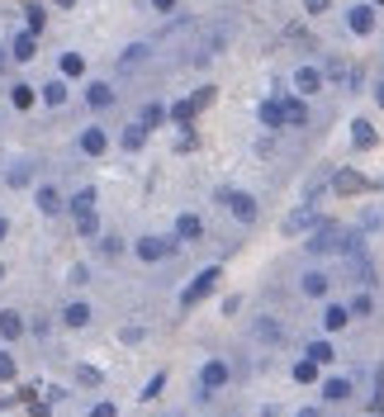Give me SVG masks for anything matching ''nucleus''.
Returning <instances> with one entry per match:
<instances>
[{
	"instance_id": "14",
	"label": "nucleus",
	"mask_w": 384,
	"mask_h": 417,
	"mask_svg": "<svg viewBox=\"0 0 384 417\" xmlns=\"http://www.w3.org/2000/svg\"><path fill=\"white\" fill-rule=\"evenodd\" d=\"M62 318H66V327H86V322H91V304H81L76 299V304H66Z\"/></svg>"
},
{
	"instance_id": "24",
	"label": "nucleus",
	"mask_w": 384,
	"mask_h": 417,
	"mask_svg": "<svg viewBox=\"0 0 384 417\" xmlns=\"http://www.w3.org/2000/svg\"><path fill=\"white\" fill-rule=\"evenodd\" d=\"M81 71H86L81 52H66V57H62V76H81Z\"/></svg>"
},
{
	"instance_id": "21",
	"label": "nucleus",
	"mask_w": 384,
	"mask_h": 417,
	"mask_svg": "<svg viewBox=\"0 0 384 417\" xmlns=\"http://www.w3.org/2000/svg\"><path fill=\"white\" fill-rule=\"evenodd\" d=\"M161 119H166V110H161V105H147V110H143V124H138V129H157V124H161Z\"/></svg>"
},
{
	"instance_id": "43",
	"label": "nucleus",
	"mask_w": 384,
	"mask_h": 417,
	"mask_svg": "<svg viewBox=\"0 0 384 417\" xmlns=\"http://www.w3.org/2000/svg\"><path fill=\"white\" fill-rule=\"evenodd\" d=\"M0 237H10V223H5V218H0Z\"/></svg>"
},
{
	"instance_id": "19",
	"label": "nucleus",
	"mask_w": 384,
	"mask_h": 417,
	"mask_svg": "<svg viewBox=\"0 0 384 417\" xmlns=\"http://www.w3.org/2000/svg\"><path fill=\"white\" fill-rule=\"evenodd\" d=\"M43 100H48L52 110H57V105H66V86H62V81H48V86H43Z\"/></svg>"
},
{
	"instance_id": "39",
	"label": "nucleus",
	"mask_w": 384,
	"mask_h": 417,
	"mask_svg": "<svg viewBox=\"0 0 384 417\" xmlns=\"http://www.w3.org/2000/svg\"><path fill=\"white\" fill-rule=\"evenodd\" d=\"M294 375H299V380H304V384H308V380H313V375H318V365H313V360H304V365L294 370Z\"/></svg>"
},
{
	"instance_id": "15",
	"label": "nucleus",
	"mask_w": 384,
	"mask_h": 417,
	"mask_svg": "<svg viewBox=\"0 0 384 417\" xmlns=\"http://www.w3.org/2000/svg\"><path fill=\"white\" fill-rule=\"evenodd\" d=\"M351 29L356 33H370V29H375V10H370V5H356V10H351Z\"/></svg>"
},
{
	"instance_id": "6",
	"label": "nucleus",
	"mask_w": 384,
	"mask_h": 417,
	"mask_svg": "<svg viewBox=\"0 0 384 417\" xmlns=\"http://www.w3.org/2000/svg\"><path fill=\"white\" fill-rule=\"evenodd\" d=\"M199 384H204V389H223L228 384V365H223V360H209V365L199 370Z\"/></svg>"
},
{
	"instance_id": "41",
	"label": "nucleus",
	"mask_w": 384,
	"mask_h": 417,
	"mask_svg": "<svg viewBox=\"0 0 384 417\" xmlns=\"http://www.w3.org/2000/svg\"><path fill=\"white\" fill-rule=\"evenodd\" d=\"M152 10H161V15H171V10H176V0H152Z\"/></svg>"
},
{
	"instance_id": "28",
	"label": "nucleus",
	"mask_w": 384,
	"mask_h": 417,
	"mask_svg": "<svg viewBox=\"0 0 384 417\" xmlns=\"http://www.w3.org/2000/svg\"><path fill=\"white\" fill-rule=\"evenodd\" d=\"M143 138H147V133L138 129V124H133V129H124V147H128V152H138V147H143Z\"/></svg>"
},
{
	"instance_id": "30",
	"label": "nucleus",
	"mask_w": 384,
	"mask_h": 417,
	"mask_svg": "<svg viewBox=\"0 0 384 417\" xmlns=\"http://www.w3.org/2000/svg\"><path fill=\"white\" fill-rule=\"evenodd\" d=\"M29 176H33V166H29V161H19V166H10V185H24Z\"/></svg>"
},
{
	"instance_id": "22",
	"label": "nucleus",
	"mask_w": 384,
	"mask_h": 417,
	"mask_svg": "<svg viewBox=\"0 0 384 417\" xmlns=\"http://www.w3.org/2000/svg\"><path fill=\"white\" fill-rule=\"evenodd\" d=\"M143 57H147V43H133V48H128L124 57H119V66L128 71V66H138V62H143Z\"/></svg>"
},
{
	"instance_id": "17",
	"label": "nucleus",
	"mask_w": 384,
	"mask_h": 417,
	"mask_svg": "<svg viewBox=\"0 0 384 417\" xmlns=\"http://www.w3.org/2000/svg\"><path fill=\"white\" fill-rule=\"evenodd\" d=\"M33 52H38V38H33V33H19V38H15V57H19V62H29Z\"/></svg>"
},
{
	"instance_id": "23",
	"label": "nucleus",
	"mask_w": 384,
	"mask_h": 417,
	"mask_svg": "<svg viewBox=\"0 0 384 417\" xmlns=\"http://www.w3.org/2000/svg\"><path fill=\"white\" fill-rule=\"evenodd\" d=\"M322 394H327V399H347V394H351V380H327Z\"/></svg>"
},
{
	"instance_id": "18",
	"label": "nucleus",
	"mask_w": 384,
	"mask_h": 417,
	"mask_svg": "<svg viewBox=\"0 0 384 417\" xmlns=\"http://www.w3.org/2000/svg\"><path fill=\"white\" fill-rule=\"evenodd\" d=\"M0 332H5V337L15 341L19 332H24V318H19V313H0Z\"/></svg>"
},
{
	"instance_id": "11",
	"label": "nucleus",
	"mask_w": 384,
	"mask_h": 417,
	"mask_svg": "<svg viewBox=\"0 0 384 417\" xmlns=\"http://www.w3.org/2000/svg\"><path fill=\"white\" fill-rule=\"evenodd\" d=\"M176 233H180L185 242H194V237H204V223H199L194 213H180V218H176Z\"/></svg>"
},
{
	"instance_id": "8",
	"label": "nucleus",
	"mask_w": 384,
	"mask_h": 417,
	"mask_svg": "<svg viewBox=\"0 0 384 417\" xmlns=\"http://www.w3.org/2000/svg\"><path fill=\"white\" fill-rule=\"evenodd\" d=\"M166 252H171V242L166 237H138V257L143 261H161Z\"/></svg>"
},
{
	"instance_id": "29",
	"label": "nucleus",
	"mask_w": 384,
	"mask_h": 417,
	"mask_svg": "<svg viewBox=\"0 0 384 417\" xmlns=\"http://www.w3.org/2000/svg\"><path fill=\"white\" fill-rule=\"evenodd\" d=\"M351 138H356V143H361V147H370V143H375V129H370L366 119H361V124H356V129H351Z\"/></svg>"
},
{
	"instance_id": "26",
	"label": "nucleus",
	"mask_w": 384,
	"mask_h": 417,
	"mask_svg": "<svg viewBox=\"0 0 384 417\" xmlns=\"http://www.w3.org/2000/svg\"><path fill=\"white\" fill-rule=\"evenodd\" d=\"M308 360H313V365L332 360V346H327V341H313V346H308Z\"/></svg>"
},
{
	"instance_id": "34",
	"label": "nucleus",
	"mask_w": 384,
	"mask_h": 417,
	"mask_svg": "<svg viewBox=\"0 0 384 417\" xmlns=\"http://www.w3.org/2000/svg\"><path fill=\"white\" fill-rule=\"evenodd\" d=\"M95 213H86V218H76V233H81V237H95Z\"/></svg>"
},
{
	"instance_id": "40",
	"label": "nucleus",
	"mask_w": 384,
	"mask_h": 417,
	"mask_svg": "<svg viewBox=\"0 0 384 417\" xmlns=\"http://www.w3.org/2000/svg\"><path fill=\"white\" fill-rule=\"evenodd\" d=\"M304 5H308V15H322V10H327L332 0H304Z\"/></svg>"
},
{
	"instance_id": "9",
	"label": "nucleus",
	"mask_w": 384,
	"mask_h": 417,
	"mask_svg": "<svg viewBox=\"0 0 384 417\" xmlns=\"http://www.w3.org/2000/svg\"><path fill=\"white\" fill-rule=\"evenodd\" d=\"M280 114H285V124H294V129H304V124H308V105H304V100H285Z\"/></svg>"
},
{
	"instance_id": "16",
	"label": "nucleus",
	"mask_w": 384,
	"mask_h": 417,
	"mask_svg": "<svg viewBox=\"0 0 384 417\" xmlns=\"http://www.w3.org/2000/svg\"><path fill=\"white\" fill-rule=\"evenodd\" d=\"M71 213H76V218H86V213H95V190H81L76 199H71Z\"/></svg>"
},
{
	"instance_id": "38",
	"label": "nucleus",
	"mask_w": 384,
	"mask_h": 417,
	"mask_svg": "<svg viewBox=\"0 0 384 417\" xmlns=\"http://www.w3.org/2000/svg\"><path fill=\"white\" fill-rule=\"evenodd\" d=\"M161 384H166V375H152V384L143 389V399H157V394H161Z\"/></svg>"
},
{
	"instance_id": "46",
	"label": "nucleus",
	"mask_w": 384,
	"mask_h": 417,
	"mask_svg": "<svg viewBox=\"0 0 384 417\" xmlns=\"http://www.w3.org/2000/svg\"><path fill=\"white\" fill-rule=\"evenodd\" d=\"M380 105H384V86H380Z\"/></svg>"
},
{
	"instance_id": "10",
	"label": "nucleus",
	"mask_w": 384,
	"mask_h": 417,
	"mask_svg": "<svg viewBox=\"0 0 384 417\" xmlns=\"http://www.w3.org/2000/svg\"><path fill=\"white\" fill-rule=\"evenodd\" d=\"M38 208L43 213H62V190L57 185H38Z\"/></svg>"
},
{
	"instance_id": "36",
	"label": "nucleus",
	"mask_w": 384,
	"mask_h": 417,
	"mask_svg": "<svg viewBox=\"0 0 384 417\" xmlns=\"http://www.w3.org/2000/svg\"><path fill=\"white\" fill-rule=\"evenodd\" d=\"M347 313H356V318H366V313H370V294H361V299H351V308H347Z\"/></svg>"
},
{
	"instance_id": "2",
	"label": "nucleus",
	"mask_w": 384,
	"mask_h": 417,
	"mask_svg": "<svg viewBox=\"0 0 384 417\" xmlns=\"http://www.w3.org/2000/svg\"><path fill=\"white\" fill-rule=\"evenodd\" d=\"M304 228H322V218H318V208H313V204H304V208H294V213H285L280 233H304Z\"/></svg>"
},
{
	"instance_id": "3",
	"label": "nucleus",
	"mask_w": 384,
	"mask_h": 417,
	"mask_svg": "<svg viewBox=\"0 0 384 417\" xmlns=\"http://www.w3.org/2000/svg\"><path fill=\"white\" fill-rule=\"evenodd\" d=\"M214 285H219V271L209 266V271H199V280H194V285L185 289V294H180V308H194V304H199V299H204V294H209Z\"/></svg>"
},
{
	"instance_id": "42",
	"label": "nucleus",
	"mask_w": 384,
	"mask_h": 417,
	"mask_svg": "<svg viewBox=\"0 0 384 417\" xmlns=\"http://www.w3.org/2000/svg\"><path fill=\"white\" fill-rule=\"evenodd\" d=\"M91 417H114V403H100V408H95Z\"/></svg>"
},
{
	"instance_id": "48",
	"label": "nucleus",
	"mask_w": 384,
	"mask_h": 417,
	"mask_svg": "<svg viewBox=\"0 0 384 417\" xmlns=\"http://www.w3.org/2000/svg\"><path fill=\"white\" fill-rule=\"evenodd\" d=\"M375 5H384V0H375Z\"/></svg>"
},
{
	"instance_id": "1",
	"label": "nucleus",
	"mask_w": 384,
	"mask_h": 417,
	"mask_svg": "<svg viewBox=\"0 0 384 417\" xmlns=\"http://www.w3.org/2000/svg\"><path fill=\"white\" fill-rule=\"evenodd\" d=\"M308 252H361V233H347V228H332V223H322L313 237H308Z\"/></svg>"
},
{
	"instance_id": "47",
	"label": "nucleus",
	"mask_w": 384,
	"mask_h": 417,
	"mask_svg": "<svg viewBox=\"0 0 384 417\" xmlns=\"http://www.w3.org/2000/svg\"><path fill=\"white\" fill-rule=\"evenodd\" d=\"M0 275H5V266H0Z\"/></svg>"
},
{
	"instance_id": "25",
	"label": "nucleus",
	"mask_w": 384,
	"mask_h": 417,
	"mask_svg": "<svg viewBox=\"0 0 384 417\" xmlns=\"http://www.w3.org/2000/svg\"><path fill=\"white\" fill-rule=\"evenodd\" d=\"M261 124H271V129H275V124H285V114H280L275 100H271V105H261Z\"/></svg>"
},
{
	"instance_id": "13",
	"label": "nucleus",
	"mask_w": 384,
	"mask_h": 417,
	"mask_svg": "<svg viewBox=\"0 0 384 417\" xmlns=\"http://www.w3.org/2000/svg\"><path fill=\"white\" fill-rule=\"evenodd\" d=\"M86 100H91V110H110V105H114V90H110V86H100V81H95V86L86 90Z\"/></svg>"
},
{
	"instance_id": "37",
	"label": "nucleus",
	"mask_w": 384,
	"mask_h": 417,
	"mask_svg": "<svg viewBox=\"0 0 384 417\" xmlns=\"http://www.w3.org/2000/svg\"><path fill=\"white\" fill-rule=\"evenodd\" d=\"M76 380H81V384H100V370H91V365H81V370H76Z\"/></svg>"
},
{
	"instance_id": "4",
	"label": "nucleus",
	"mask_w": 384,
	"mask_h": 417,
	"mask_svg": "<svg viewBox=\"0 0 384 417\" xmlns=\"http://www.w3.org/2000/svg\"><path fill=\"white\" fill-rule=\"evenodd\" d=\"M219 199H223V204L233 208V213H238L242 223H252V218H256V204H252V194H238V190H219Z\"/></svg>"
},
{
	"instance_id": "20",
	"label": "nucleus",
	"mask_w": 384,
	"mask_h": 417,
	"mask_svg": "<svg viewBox=\"0 0 384 417\" xmlns=\"http://www.w3.org/2000/svg\"><path fill=\"white\" fill-rule=\"evenodd\" d=\"M304 294H327V275H322V271H308L304 275Z\"/></svg>"
},
{
	"instance_id": "7",
	"label": "nucleus",
	"mask_w": 384,
	"mask_h": 417,
	"mask_svg": "<svg viewBox=\"0 0 384 417\" xmlns=\"http://www.w3.org/2000/svg\"><path fill=\"white\" fill-rule=\"evenodd\" d=\"M332 185H337V194H361L366 190V176H361V171H337Z\"/></svg>"
},
{
	"instance_id": "45",
	"label": "nucleus",
	"mask_w": 384,
	"mask_h": 417,
	"mask_svg": "<svg viewBox=\"0 0 384 417\" xmlns=\"http://www.w3.org/2000/svg\"><path fill=\"white\" fill-rule=\"evenodd\" d=\"M299 417H318V408H304V413H299Z\"/></svg>"
},
{
	"instance_id": "31",
	"label": "nucleus",
	"mask_w": 384,
	"mask_h": 417,
	"mask_svg": "<svg viewBox=\"0 0 384 417\" xmlns=\"http://www.w3.org/2000/svg\"><path fill=\"white\" fill-rule=\"evenodd\" d=\"M322 322H327V332H337V327L347 322V308H327V313H322Z\"/></svg>"
},
{
	"instance_id": "27",
	"label": "nucleus",
	"mask_w": 384,
	"mask_h": 417,
	"mask_svg": "<svg viewBox=\"0 0 384 417\" xmlns=\"http://www.w3.org/2000/svg\"><path fill=\"white\" fill-rule=\"evenodd\" d=\"M10 100H15V110H29V105H33V90H29V86H15Z\"/></svg>"
},
{
	"instance_id": "44",
	"label": "nucleus",
	"mask_w": 384,
	"mask_h": 417,
	"mask_svg": "<svg viewBox=\"0 0 384 417\" xmlns=\"http://www.w3.org/2000/svg\"><path fill=\"white\" fill-rule=\"evenodd\" d=\"M52 5H62V10H71V5H76V0H52Z\"/></svg>"
},
{
	"instance_id": "12",
	"label": "nucleus",
	"mask_w": 384,
	"mask_h": 417,
	"mask_svg": "<svg viewBox=\"0 0 384 417\" xmlns=\"http://www.w3.org/2000/svg\"><path fill=\"white\" fill-rule=\"evenodd\" d=\"M81 152H86V157H100V152H105V133L86 129V133H81Z\"/></svg>"
},
{
	"instance_id": "32",
	"label": "nucleus",
	"mask_w": 384,
	"mask_h": 417,
	"mask_svg": "<svg viewBox=\"0 0 384 417\" xmlns=\"http://www.w3.org/2000/svg\"><path fill=\"white\" fill-rule=\"evenodd\" d=\"M171 119H176V124H190V119H194V105H190V100H180L176 110H171Z\"/></svg>"
},
{
	"instance_id": "5",
	"label": "nucleus",
	"mask_w": 384,
	"mask_h": 417,
	"mask_svg": "<svg viewBox=\"0 0 384 417\" xmlns=\"http://www.w3.org/2000/svg\"><path fill=\"white\" fill-rule=\"evenodd\" d=\"M294 86H299V95H318L322 90V71L318 66H299V71H294Z\"/></svg>"
},
{
	"instance_id": "35",
	"label": "nucleus",
	"mask_w": 384,
	"mask_h": 417,
	"mask_svg": "<svg viewBox=\"0 0 384 417\" xmlns=\"http://www.w3.org/2000/svg\"><path fill=\"white\" fill-rule=\"evenodd\" d=\"M209 100H214V86H204V90H194V95H190V105H194V114H199V110H204V105H209Z\"/></svg>"
},
{
	"instance_id": "33",
	"label": "nucleus",
	"mask_w": 384,
	"mask_h": 417,
	"mask_svg": "<svg viewBox=\"0 0 384 417\" xmlns=\"http://www.w3.org/2000/svg\"><path fill=\"white\" fill-rule=\"evenodd\" d=\"M0 380H5V384L15 380V356H10V351H0Z\"/></svg>"
}]
</instances>
